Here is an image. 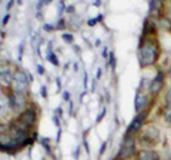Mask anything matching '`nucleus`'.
Returning a JSON list of instances; mask_svg holds the SVG:
<instances>
[{"label":"nucleus","mask_w":171,"mask_h":160,"mask_svg":"<svg viewBox=\"0 0 171 160\" xmlns=\"http://www.w3.org/2000/svg\"><path fill=\"white\" fill-rule=\"evenodd\" d=\"M43 29H44L46 32H51V30H56V26H53V24H49V23H46V24L43 26Z\"/></svg>","instance_id":"nucleus-22"},{"label":"nucleus","mask_w":171,"mask_h":160,"mask_svg":"<svg viewBox=\"0 0 171 160\" xmlns=\"http://www.w3.org/2000/svg\"><path fill=\"white\" fill-rule=\"evenodd\" d=\"M108 63H110V67L114 70L116 69V57H114V53L111 52L110 53V59H108Z\"/></svg>","instance_id":"nucleus-16"},{"label":"nucleus","mask_w":171,"mask_h":160,"mask_svg":"<svg viewBox=\"0 0 171 160\" xmlns=\"http://www.w3.org/2000/svg\"><path fill=\"white\" fill-rule=\"evenodd\" d=\"M7 103L9 107L14 112H23L27 109V96L24 91H10L7 96Z\"/></svg>","instance_id":"nucleus-3"},{"label":"nucleus","mask_w":171,"mask_h":160,"mask_svg":"<svg viewBox=\"0 0 171 160\" xmlns=\"http://www.w3.org/2000/svg\"><path fill=\"white\" fill-rule=\"evenodd\" d=\"M32 80V76L27 73L26 70L19 69L14 73V82H13V90L14 91H24L29 87V83Z\"/></svg>","instance_id":"nucleus-5"},{"label":"nucleus","mask_w":171,"mask_h":160,"mask_svg":"<svg viewBox=\"0 0 171 160\" xmlns=\"http://www.w3.org/2000/svg\"><path fill=\"white\" fill-rule=\"evenodd\" d=\"M101 20H103V16H99V17L90 19V20L87 21V24H88V26H94L96 23H99V21H101Z\"/></svg>","instance_id":"nucleus-17"},{"label":"nucleus","mask_w":171,"mask_h":160,"mask_svg":"<svg viewBox=\"0 0 171 160\" xmlns=\"http://www.w3.org/2000/svg\"><path fill=\"white\" fill-rule=\"evenodd\" d=\"M79 154H80V149H76V153H74V157L79 159Z\"/></svg>","instance_id":"nucleus-30"},{"label":"nucleus","mask_w":171,"mask_h":160,"mask_svg":"<svg viewBox=\"0 0 171 160\" xmlns=\"http://www.w3.org/2000/svg\"><path fill=\"white\" fill-rule=\"evenodd\" d=\"M64 27H66V20H64V19H60V20L57 21L56 29H64Z\"/></svg>","instance_id":"nucleus-21"},{"label":"nucleus","mask_w":171,"mask_h":160,"mask_svg":"<svg viewBox=\"0 0 171 160\" xmlns=\"http://www.w3.org/2000/svg\"><path fill=\"white\" fill-rule=\"evenodd\" d=\"M148 105V96L147 93H144V90H138L136 93V100H134V109L137 113H141L144 110H147L145 107Z\"/></svg>","instance_id":"nucleus-10"},{"label":"nucleus","mask_w":171,"mask_h":160,"mask_svg":"<svg viewBox=\"0 0 171 160\" xmlns=\"http://www.w3.org/2000/svg\"><path fill=\"white\" fill-rule=\"evenodd\" d=\"M114 160H125V159H121V157H116Z\"/></svg>","instance_id":"nucleus-36"},{"label":"nucleus","mask_w":171,"mask_h":160,"mask_svg":"<svg viewBox=\"0 0 171 160\" xmlns=\"http://www.w3.org/2000/svg\"><path fill=\"white\" fill-rule=\"evenodd\" d=\"M41 96L43 97H47V89H46V86H41Z\"/></svg>","instance_id":"nucleus-28"},{"label":"nucleus","mask_w":171,"mask_h":160,"mask_svg":"<svg viewBox=\"0 0 171 160\" xmlns=\"http://www.w3.org/2000/svg\"><path fill=\"white\" fill-rule=\"evenodd\" d=\"M9 19H10V15H6V16L3 17V24H6V23L9 21Z\"/></svg>","instance_id":"nucleus-29"},{"label":"nucleus","mask_w":171,"mask_h":160,"mask_svg":"<svg viewBox=\"0 0 171 160\" xmlns=\"http://www.w3.org/2000/svg\"><path fill=\"white\" fill-rule=\"evenodd\" d=\"M168 76H170V79H171V64H170V67H168Z\"/></svg>","instance_id":"nucleus-35"},{"label":"nucleus","mask_w":171,"mask_h":160,"mask_svg":"<svg viewBox=\"0 0 171 160\" xmlns=\"http://www.w3.org/2000/svg\"><path fill=\"white\" fill-rule=\"evenodd\" d=\"M66 12H67L70 16H73V15H76V13H74V12H76V7L71 4V6H68V7H67V10H66Z\"/></svg>","instance_id":"nucleus-23"},{"label":"nucleus","mask_w":171,"mask_h":160,"mask_svg":"<svg viewBox=\"0 0 171 160\" xmlns=\"http://www.w3.org/2000/svg\"><path fill=\"white\" fill-rule=\"evenodd\" d=\"M40 143H41V144L46 147V150L50 153V147H49V139H47V137H43V139H40Z\"/></svg>","instance_id":"nucleus-20"},{"label":"nucleus","mask_w":171,"mask_h":160,"mask_svg":"<svg viewBox=\"0 0 171 160\" xmlns=\"http://www.w3.org/2000/svg\"><path fill=\"white\" fill-rule=\"evenodd\" d=\"M57 10H59V15H61L64 10H67V9H66L64 1H59V3H57Z\"/></svg>","instance_id":"nucleus-18"},{"label":"nucleus","mask_w":171,"mask_h":160,"mask_svg":"<svg viewBox=\"0 0 171 160\" xmlns=\"http://www.w3.org/2000/svg\"><path fill=\"white\" fill-rule=\"evenodd\" d=\"M105 147H107V142H104V143L101 144V147H100V156H101L103 153L105 152Z\"/></svg>","instance_id":"nucleus-27"},{"label":"nucleus","mask_w":171,"mask_h":160,"mask_svg":"<svg viewBox=\"0 0 171 160\" xmlns=\"http://www.w3.org/2000/svg\"><path fill=\"white\" fill-rule=\"evenodd\" d=\"M49 46H50V47H51V44H49ZM50 47H49V53H47V60H49L50 63H53L54 66H59L60 63H59V60H57V57H56V54H54V53H53V52H51V49H50Z\"/></svg>","instance_id":"nucleus-15"},{"label":"nucleus","mask_w":171,"mask_h":160,"mask_svg":"<svg viewBox=\"0 0 171 160\" xmlns=\"http://www.w3.org/2000/svg\"><path fill=\"white\" fill-rule=\"evenodd\" d=\"M137 160H160V154L151 149H141L136 154Z\"/></svg>","instance_id":"nucleus-11"},{"label":"nucleus","mask_w":171,"mask_h":160,"mask_svg":"<svg viewBox=\"0 0 171 160\" xmlns=\"http://www.w3.org/2000/svg\"><path fill=\"white\" fill-rule=\"evenodd\" d=\"M137 142L134 139L133 134H124V139L120 144V149H119V156L117 157H121V159H130L133 157L134 154H137Z\"/></svg>","instance_id":"nucleus-2"},{"label":"nucleus","mask_w":171,"mask_h":160,"mask_svg":"<svg viewBox=\"0 0 171 160\" xmlns=\"http://www.w3.org/2000/svg\"><path fill=\"white\" fill-rule=\"evenodd\" d=\"M165 16H167V19L170 20V23H171V9H170V10H168V13H167Z\"/></svg>","instance_id":"nucleus-31"},{"label":"nucleus","mask_w":171,"mask_h":160,"mask_svg":"<svg viewBox=\"0 0 171 160\" xmlns=\"http://www.w3.org/2000/svg\"><path fill=\"white\" fill-rule=\"evenodd\" d=\"M158 26L163 29V30H167V32H170L171 30V23L170 20L167 19V16H161L160 20H158Z\"/></svg>","instance_id":"nucleus-13"},{"label":"nucleus","mask_w":171,"mask_h":160,"mask_svg":"<svg viewBox=\"0 0 171 160\" xmlns=\"http://www.w3.org/2000/svg\"><path fill=\"white\" fill-rule=\"evenodd\" d=\"M63 97H64V100H68V97H70V96H68V91H64V96H63Z\"/></svg>","instance_id":"nucleus-32"},{"label":"nucleus","mask_w":171,"mask_h":160,"mask_svg":"<svg viewBox=\"0 0 171 160\" xmlns=\"http://www.w3.org/2000/svg\"><path fill=\"white\" fill-rule=\"evenodd\" d=\"M104 114H105V109H103V110H101V113L99 114V117H97V120H96L97 123H99V122H101V120H103V117H104Z\"/></svg>","instance_id":"nucleus-24"},{"label":"nucleus","mask_w":171,"mask_h":160,"mask_svg":"<svg viewBox=\"0 0 171 160\" xmlns=\"http://www.w3.org/2000/svg\"><path fill=\"white\" fill-rule=\"evenodd\" d=\"M163 117H164V120H165L167 123H170L171 125V105H167V106L164 107Z\"/></svg>","instance_id":"nucleus-14"},{"label":"nucleus","mask_w":171,"mask_h":160,"mask_svg":"<svg viewBox=\"0 0 171 160\" xmlns=\"http://www.w3.org/2000/svg\"><path fill=\"white\" fill-rule=\"evenodd\" d=\"M100 4H101V3H100V1H99V0H97V1H94V3H93V6H100Z\"/></svg>","instance_id":"nucleus-33"},{"label":"nucleus","mask_w":171,"mask_h":160,"mask_svg":"<svg viewBox=\"0 0 171 160\" xmlns=\"http://www.w3.org/2000/svg\"><path fill=\"white\" fill-rule=\"evenodd\" d=\"M12 6H13V1H9V4H7V10H9Z\"/></svg>","instance_id":"nucleus-34"},{"label":"nucleus","mask_w":171,"mask_h":160,"mask_svg":"<svg viewBox=\"0 0 171 160\" xmlns=\"http://www.w3.org/2000/svg\"><path fill=\"white\" fill-rule=\"evenodd\" d=\"M160 57V44L153 37H148L144 40L143 44H140L138 50V62L141 67H150L157 63Z\"/></svg>","instance_id":"nucleus-1"},{"label":"nucleus","mask_w":171,"mask_h":160,"mask_svg":"<svg viewBox=\"0 0 171 160\" xmlns=\"http://www.w3.org/2000/svg\"><path fill=\"white\" fill-rule=\"evenodd\" d=\"M61 37H63V40H64L66 43H73V39H74V37L70 35V33H63V36H61Z\"/></svg>","instance_id":"nucleus-19"},{"label":"nucleus","mask_w":171,"mask_h":160,"mask_svg":"<svg viewBox=\"0 0 171 160\" xmlns=\"http://www.w3.org/2000/svg\"><path fill=\"white\" fill-rule=\"evenodd\" d=\"M37 73L39 74H44V67L41 64H37Z\"/></svg>","instance_id":"nucleus-25"},{"label":"nucleus","mask_w":171,"mask_h":160,"mask_svg":"<svg viewBox=\"0 0 171 160\" xmlns=\"http://www.w3.org/2000/svg\"><path fill=\"white\" fill-rule=\"evenodd\" d=\"M147 114H148V110H144V112H141V113H137L136 116H134V119L131 120V123L128 125L125 133L134 136L136 133L141 132L143 127H144V122H145V119H147Z\"/></svg>","instance_id":"nucleus-6"},{"label":"nucleus","mask_w":171,"mask_h":160,"mask_svg":"<svg viewBox=\"0 0 171 160\" xmlns=\"http://www.w3.org/2000/svg\"><path fill=\"white\" fill-rule=\"evenodd\" d=\"M140 142L148 146H154L160 142V130L158 127L154 125L145 126L141 130V136H140Z\"/></svg>","instance_id":"nucleus-4"},{"label":"nucleus","mask_w":171,"mask_h":160,"mask_svg":"<svg viewBox=\"0 0 171 160\" xmlns=\"http://www.w3.org/2000/svg\"><path fill=\"white\" fill-rule=\"evenodd\" d=\"M14 73L16 71H13L10 69V66H1V70H0V80H1V85H3V87L6 86V87H9V86H12L13 85V82H14Z\"/></svg>","instance_id":"nucleus-9"},{"label":"nucleus","mask_w":171,"mask_h":160,"mask_svg":"<svg viewBox=\"0 0 171 160\" xmlns=\"http://www.w3.org/2000/svg\"><path fill=\"white\" fill-rule=\"evenodd\" d=\"M163 7H164V3L163 1H150L148 3V13H150V16L160 15V12H161ZM160 16H163V15H160Z\"/></svg>","instance_id":"nucleus-12"},{"label":"nucleus","mask_w":171,"mask_h":160,"mask_svg":"<svg viewBox=\"0 0 171 160\" xmlns=\"http://www.w3.org/2000/svg\"><path fill=\"white\" fill-rule=\"evenodd\" d=\"M167 105H171V87L167 91Z\"/></svg>","instance_id":"nucleus-26"},{"label":"nucleus","mask_w":171,"mask_h":160,"mask_svg":"<svg viewBox=\"0 0 171 160\" xmlns=\"http://www.w3.org/2000/svg\"><path fill=\"white\" fill-rule=\"evenodd\" d=\"M164 82H165V74H164V71L158 70L157 71V74L154 76V79L150 82V86H148V91L155 96V94H158L161 89L164 87Z\"/></svg>","instance_id":"nucleus-8"},{"label":"nucleus","mask_w":171,"mask_h":160,"mask_svg":"<svg viewBox=\"0 0 171 160\" xmlns=\"http://www.w3.org/2000/svg\"><path fill=\"white\" fill-rule=\"evenodd\" d=\"M17 120L20 123H23L24 126H27V127H33L36 125V122H37V112H36V109L30 106L27 107L26 110L20 112Z\"/></svg>","instance_id":"nucleus-7"}]
</instances>
